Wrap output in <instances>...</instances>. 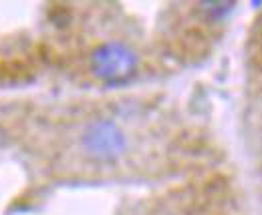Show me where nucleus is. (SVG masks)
<instances>
[{"label": "nucleus", "mask_w": 262, "mask_h": 215, "mask_svg": "<svg viewBox=\"0 0 262 215\" xmlns=\"http://www.w3.org/2000/svg\"><path fill=\"white\" fill-rule=\"evenodd\" d=\"M137 68V57L123 42H105L91 55L93 75L109 85L125 83Z\"/></svg>", "instance_id": "obj_1"}, {"label": "nucleus", "mask_w": 262, "mask_h": 215, "mask_svg": "<svg viewBox=\"0 0 262 215\" xmlns=\"http://www.w3.org/2000/svg\"><path fill=\"white\" fill-rule=\"evenodd\" d=\"M81 147L91 159L101 163H113L117 161L125 147V135L123 131L109 119H97L87 125V129L81 135Z\"/></svg>", "instance_id": "obj_2"}]
</instances>
